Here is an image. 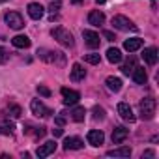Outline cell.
<instances>
[{
    "instance_id": "6da1fadb",
    "label": "cell",
    "mask_w": 159,
    "mask_h": 159,
    "mask_svg": "<svg viewBox=\"0 0 159 159\" xmlns=\"http://www.w3.org/2000/svg\"><path fill=\"white\" fill-rule=\"evenodd\" d=\"M51 36H52L60 45H64V47H73V45H75L73 34H71L67 28H64V26H56V28H52Z\"/></svg>"
},
{
    "instance_id": "7a4b0ae2",
    "label": "cell",
    "mask_w": 159,
    "mask_h": 159,
    "mask_svg": "<svg viewBox=\"0 0 159 159\" xmlns=\"http://www.w3.org/2000/svg\"><path fill=\"white\" fill-rule=\"evenodd\" d=\"M38 56L47 62V64H64L66 56L58 51H51V49H38Z\"/></svg>"
},
{
    "instance_id": "3957f363",
    "label": "cell",
    "mask_w": 159,
    "mask_h": 159,
    "mask_svg": "<svg viewBox=\"0 0 159 159\" xmlns=\"http://www.w3.org/2000/svg\"><path fill=\"white\" fill-rule=\"evenodd\" d=\"M155 99L153 98H144L142 101H140V105H139V109H140V118L142 120H152L153 116H155Z\"/></svg>"
},
{
    "instance_id": "277c9868",
    "label": "cell",
    "mask_w": 159,
    "mask_h": 159,
    "mask_svg": "<svg viewBox=\"0 0 159 159\" xmlns=\"http://www.w3.org/2000/svg\"><path fill=\"white\" fill-rule=\"evenodd\" d=\"M112 26L116 30H122V32H129V30H137V26L133 25V21H129L125 15H114L112 17Z\"/></svg>"
},
{
    "instance_id": "5b68a950",
    "label": "cell",
    "mask_w": 159,
    "mask_h": 159,
    "mask_svg": "<svg viewBox=\"0 0 159 159\" xmlns=\"http://www.w3.org/2000/svg\"><path fill=\"white\" fill-rule=\"evenodd\" d=\"M4 21H6L8 26L13 28V30H21V28L25 26V19H23L21 13H17V11H8V13H4Z\"/></svg>"
},
{
    "instance_id": "8992f818",
    "label": "cell",
    "mask_w": 159,
    "mask_h": 159,
    "mask_svg": "<svg viewBox=\"0 0 159 159\" xmlns=\"http://www.w3.org/2000/svg\"><path fill=\"white\" fill-rule=\"evenodd\" d=\"M30 109H32V114H34V116H41V118H45V116L52 114V111L47 109L39 99H32V101H30Z\"/></svg>"
},
{
    "instance_id": "52a82bcc",
    "label": "cell",
    "mask_w": 159,
    "mask_h": 159,
    "mask_svg": "<svg viewBox=\"0 0 159 159\" xmlns=\"http://www.w3.org/2000/svg\"><path fill=\"white\" fill-rule=\"evenodd\" d=\"M56 152V140H47L45 144H41L38 150H36V155L39 157V159H43V157H49L51 153H54Z\"/></svg>"
},
{
    "instance_id": "ba28073f",
    "label": "cell",
    "mask_w": 159,
    "mask_h": 159,
    "mask_svg": "<svg viewBox=\"0 0 159 159\" xmlns=\"http://www.w3.org/2000/svg\"><path fill=\"white\" fill-rule=\"evenodd\" d=\"M62 98H64V105H77L81 99V94L77 90H69V88H62Z\"/></svg>"
},
{
    "instance_id": "9c48e42d",
    "label": "cell",
    "mask_w": 159,
    "mask_h": 159,
    "mask_svg": "<svg viewBox=\"0 0 159 159\" xmlns=\"http://www.w3.org/2000/svg\"><path fill=\"white\" fill-rule=\"evenodd\" d=\"M83 38H84V43H86L90 49H98V47H99V41H101V39H99V36H98L94 30H84V32H83Z\"/></svg>"
},
{
    "instance_id": "30bf717a",
    "label": "cell",
    "mask_w": 159,
    "mask_h": 159,
    "mask_svg": "<svg viewBox=\"0 0 159 159\" xmlns=\"http://www.w3.org/2000/svg\"><path fill=\"white\" fill-rule=\"evenodd\" d=\"M127 137H129V129H127V127L118 125V127L112 129V142H114V144H122Z\"/></svg>"
},
{
    "instance_id": "8fae6325",
    "label": "cell",
    "mask_w": 159,
    "mask_h": 159,
    "mask_svg": "<svg viewBox=\"0 0 159 159\" xmlns=\"http://www.w3.org/2000/svg\"><path fill=\"white\" fill-rule=\"evenodd\" d=\"M26 10H28V15H30L34 21H39V19L43 17V13H45V8H43L41 4H38V2H30Z\"/></svg>"
},
{
    "instance_id": "7c38bea8",
    "label": "cell",
    "mask_w": 159,
    "mask_h": 159,
    "mask_svg": "<svg viewBox=\"0 0 159 159\" xmlns=\"http://www.w3.org/2000/svg\"><path fill=\"white\" fill-rule=\"evenodd\" d=\"M86 139H88V144H92V146H101L103 140H105V135H103V131H99V129H92V131H88Z\"/></svg>"
},
{
    "instance_id": "4fadbf2b",
    "label": "cell",
    "mask_w": 159,
    "mask_h": 159,
    "mask_svg": "<svg viewBox=\"0 0 159 159\" xmlns=\"http://www.w3.org/2000/svg\"><path fill=\"white\" fill-rule=\"evenodd\" d=\"M71 81L79 83V81H84V77H86V69L81 66V64H73L71 66Z\"/></svg>"
},
{
    "instance_id": "5bb4252c",
    "label": "cell",
    "mask_w": 159,
    "mask_h": 159,
    "mask_svg": "<svg viewBox=\"0 0 159 159\" xmlns=\"http://www.w3.org/2000/svg\"><path fill=\"white\" fill-rule=\"evenodd\" d=\"M84 146V142L79 139V137H67L66 140H64V150H81Z\"/></svg>"
},
{
    "instance_id": "9a60e30c",
    "label": "cell",
    "mask_w": 159,
    "mask_h": 159,
    "mask_svg": "<svg viewBox=\"0 0 159 159\" xmlns=\"http://www.w3.org/2000/svg\"><path fill=\"white\" fill-rule=\"evenodd\" d=\"M118 114L125 122H135V114H133V111H131V107L127 103H118Z\"/></svg>"
},
{
    "instance_id": "2e32d148",
    "label": "cell",
    "mask_w": 159,
    "mask_h": 159,
    "mask_svg": "<svg viewBox=\"0 0 159 159\" xmlns=\"http://www.w3.org/2000/svg\"><path fill=\"white\" fill-rule=\"evenodd\" d=\"M88 23H90L92 26H101V25L105 23V13L99 11V10L90 11V15H88Z\"/></svg>"
},
{
    "instance_id": "e0dca14e",
    "label": "cell",
    "mask_w": 159,
    "mask_h": 159,
    "mask_svg": "<svg viewBox=\"0 0 159 159\" xmlns=\"http://www.w3.org/2000/svg\"><path fill=\"white\" fill-rule=\"evenodd\" d=\"M142 58H144V62H146L148 66H155V64H157V49H155V47H148V49H144Z\"/></svg>"
},
{
    "instance_id": "ac0fdd59",
    "label": "cell",
    "mask_w": 159,
    "mask_h": 159,
    "mask_svg": "<svg viewBox=\"0 0 159 159\" xmlns=\"http://www.w3.org/2000/svg\"><path fill=\"white\" fill-rule=\"evenodd\" d=\"M131 75H133V81H135L137 84H144V83L148 81V73H146L144 67H139V66H137Z\"/></svg>"
},
{
    "instance_id": "d6986e66",
    "label": "cell",
    "mask_w": 159,
    "mask_h": 159,
    "mask_svg": "<svg viewBox=\"0 0 159 159\" xmlns=\"http://www.w3.org/2000/svg\"><path fill=\"white\" fill-rule=\"evenodd\" d=\"M142 47V39L140 38H131V39H125L124 41V49L127 51V52H135V51H139Z\"/></svg>"
},
{
    "instance_id": "ffe728a7",
    "label": "cell",
    "mask_w": 159,
    "mask_h": 159,
    "mask_svg": "<svg viewBox=\"0 0 159 159\" xmlns=\"http://www.w3.org/2000/svg\"><path fill=\"white\" fill-rule=\"evenodd\" d=\"M107 155H109V157H129V155H131V148H129V146H120V148L109 150Z\"/></svg>"
},
{
    "instance_id": "44dd1931",
    "label": "cell",
    "mask_w": 159,
    "mask_h": 159,
    "mask_svg": "<svg viewBox=\"0 0 159 159\" xmlns=\"http://www.w3.org/2000/svg\"><path fill=\"white\" fill-rule=\"evenodd\" d=\"M11 43H13V47H17V49H28V47H30V38L19 34V36H15V38L11 39Z\"/></svg>"
},
{
    "instance_id": "7402d4cb",
    "label": "cell",
    "mask_w": 159,
    "mask_h": 159,
    "mask_svg": "<svg viewBox=\"0 0 159 159\" xmlns=\"http://www.w3.org/2000/svg\"><path fill=\"white\" fill-rule=\"evenodd\" d=\"M122 51L120 49H116V47H111L109 51H107V60L111 62V64H120L122 62Z\"/></svg>"
},
{
    "instance_id": "603a6c76",
    "label": "cell",
    "mask_w": 159,
    "mask_h": 159,
    "mask_svg": "<svg viewBox=\"0 0 159 159\" xmlns=\"http://www.w3.org/2000/svg\"><path fill=\"white\" fill-rule=\"evenodd\" d=\"M107 88L111 90V92H120L122 90V79H118V77H107Z\"/></svg>"
},
{
    "instance_id": "cb8c5ba5",
    "label": "cell",
    "mask_w": 159,
    "mask_h": 159,
    "mask_svg": "<svg viewBox=\"0 0 159 159\" xmlns=\"http://www.w3.org/2000/svg\"><path fill=\"white\" fill-rule=\"evenodd\" d=\"M135 67H137V60H135V56H129V58L124 62V66H122V73H124V75H131Z\"/></svg>"
},
{
    "instance_id": "d4e9b609",
    "label": "cell",
    "mask_w": 159,
    "mask_h": 159,
    "mask_svg": "<svg viewBox=\"0 0 159 159\" xmlns=\"http://www.w3.org/2000/svg\"><path fill=\"white\" fill-rule=\"evenodd\" d=\"M84 114H86L84 107H75V109L71 111V118H73V122H84Z\"/></svg>"
},
{
    "instance_id": "484cf974",
    "label": "cell",
    "mask_w": 159,
    "mask_h": 159,
    "mask_svg": "<svg viewBox=\"0 0 159 159\" xmlns=\"http://www.w3.org/2000/svg\"><path fill=\"white\" fill-rule=\"evenodd\" d=\"M8 114H10L11 118H21L23 109H21L19 105H10V107H8Z\"/></svg>"
},
{
    "instance_id": "4316f807",
    "label": "cell",
    "mask_w": 159,
    "mask_h": 159,
    "mask_svg": "<svg viewBox=\"0 0 159 159\" xmlns=\"http://www.w3.org/2000/svg\"><path fill=\"white\" fill-rule=\"evenodd\" d=\"M84 60H86L88 64H94V66H96V64H99V60H101V58H99V54L92 52V54H84Z\"/></svg>"
},
{
    "instance_id": "83f0119b",
    "label": "cell",
    "mask_w": 159,
    "mask_h": 159,
    "mask_svg": "<svg viewBox=\"0 0 159 159\" xmlns=\"http://www.w3.org/2000/svg\"><path fill=\"white\" fill-rule=\"evenodd\" d=\"M92 112H94V120H103L105 118V111L101 107H98V105L92 109Z\"/></svg>"
},
{
    "instance_id": "f1b7e54d",
    "label": "cell",
    "mask_w": 159,
    "mask_h": 159,
    "mask_svg": "<svg viewBox=\"0 0 159 159\" xmlns=\"http://www.w3.org/2000/svg\"><path fill=\"white\" fill-rule=\"evenodd\" d=\"M8 60H10V52L4 47H0V64H6Z\"/></svg>"
},
{
    "instance_id": "f546056e",
    "label": "cell",
    "mask_w": 159,
    "mask_h": 159,
    "mask_svg": "<svg viewBox=\"0 0 159 159\" xmlns=\"http://www.w3.org/2000/svg\"><path fill=\"white\" fill-rule=\"evenodd\" d=\"M38 94H39V96H43V98H49V96H51V90H49L47 86L39 84V86H38Z\"/></svg>"
},
{
    "instance_id": "4dcf8cb0",
    "label": "cell",
    "mask_w": 159,
    "mask_h": 159,
    "mask_svg": "<svg viewBox=\"0 0 159 159\" xmlns=\"http://www.w3.org/2000/svg\"><path fill=\"white\" fill-rule=\"evenodd\" d=\"M60 8H62V4L58 2V0H56V2H52V4L49 6V11H51V13H56V11H58Z\"/></svg>"
},
{
    "instance_id": "1f68e13d",
    "label": "cell",
    "mask_w": 159,
    "mask_h": 159,
    "mask_svg": "<svg viewBox=\"0 0 159 159\" xmlns=\"http://www.w3.org/2000/svg\"><path fill=\"white\" fill-rule=\"evenodd\" d=\"M45 133H47V129H45V127H36V131H34L36 139H41V137H45Z\"/></svg>"
},
{
    "instance_id": "d6a6232c",
    "label": "cell",
    "mask_w": 159,
    "mask_h": 159,
    "mask_svg": "<svg viewBox=\"0 0 159 159\" xmlns=\"http://www.w3.org/2000/svg\"><path fill=\"white\" fill-rule=\"evenodd\" d=\"M103 36H105L109 41H114V39H116V38H114V34H112V32H109V30H105V32H103Z\"/></svg>"
},
{
    "instance_id": "836d02e7",
    "label": "cell",
    "mask_w": 159,
    "mask_h": 159,
    "mask_svg": "<svg viewBox=\"0 0 159 159\" xmlns=\"http://www.w3.org/2000/svg\"><path fill=\"white\" fill-rule=\"evenodd\" d=\"M54 122H56V125H64V124H66V118L62 116V112H60V116H56V120H54Z\"/></svg>"
},
{
    "instance_id": "e575fe53",
    "label": "cell",
    "mask_w": 159,
    "mask_h": 159,
    "mask_svg": "<svg viewBox=\"0 0 159 159\" xmlns=\"http://www.w3.org/2000/svg\"><path fill=\"white\" fill-rule=\"evenodd\" d=\"M153 155H155V152H153V150H146V152L142 153V157H153Z\"/></svg>"
},
{
    "instance_id": "d590c367",
    "label": "cell",
    "mask_w": 159,
    "mask_h": 159,
    "mask_svg": "<svg viewBox=\"0 0 159 159\" xmlns=\"http://www.w3.org/2000/svg\"><path fill=\"white\" fill-rule=\"evenodd\" d=\"M62 133H64L62 129H52V135H54V137H62Z\"/></svg>"
},
{
    "instance_id": "8d00e7d4",
    "label": "cell",
    "mask_w": 159,
    "mask_h": 159,
    "mask_svg": "<svg viewBox=\"0 0 159 159\" xmlns=\"http://www.w3.org/2000/svg\"><path fill=\"white\" fill-rule=\"evenodd\" d=\"M81 2H84V0H71V4H81Z\"/></svg>"
},
{
    "instance_id": "74e56055",
    "label": "cell",
    "mask_w": 159,
    "mask_h": 159,
    "mask_svg": "<svg viewBox=\"0 0 159 159\" xmlns=\"http://www.w3.org/2000/svg\"><path fill=\"white\" fill-rule=\"evenodd\" d=\"M96 2H98V4H103V2H105V0H96Z\"/></svg>"
},
{
    "instance_id": "f35d334b",
    "label": "cell",
    "mask_w": 159,
    "mask_h": 159,
    "mask_svg": "<svg viewBox=\"0 0 159 159\" xmlns=\"http://www.w3.org/2000/svg\"><path fill=\"white\" fill-rule=\"evenodd\" d=\"M0 2H6V0H0Z\"/></svg>"
}]
</instances>
